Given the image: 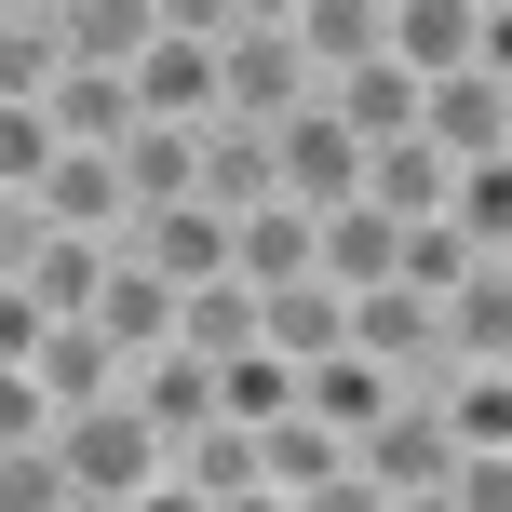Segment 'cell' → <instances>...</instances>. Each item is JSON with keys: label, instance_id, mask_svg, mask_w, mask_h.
Returning a JSON list of instances; mask_svg holds the SVG:
<instances>
[{"label": "cell", "instance_id": "obj_1", "mask_svg": "<svg viewBox=\"0 0 512 512\" xmlns=\"http://www.w3.org/2000/svg\"><path fill=\"white\" fill-rule=\"evenodd\" d=\"M54 445H68V486H81V512H149V499H176V432H162L135 391L81 405Z\"/></svg>", "mask_w": 512, "mask_h": 512}, {"label": "cell", "instance_id": "obj_2", "mask_svg": "<svg viewBox=\"0 0 512 512\" xmlns=\"http://www.w3.org/2000/svg\"><path fill=\"white\" fill-rule=\"evenodd\" d=\"M445 472H459V418H445V391H405V405L364 432L351 512H445Z\"/></svg>", "mask_w": 512, "mask_h": 512}, {"label": "cell", "instance_id": "obj_3", "mask_svg": "<svg viewBox=\"0 0 512 512\" xmlns=\"http://www.w3.org/2000/svg\"><path fill=\"white\" fill-rule=\"evenodd\" d=\"M256 459H270V512H351V486H364V432H337L324 405L256 418Z\"/></svg>", "mask_w": 512, "mask_h": 512}, {"label": "cell", "instance_id": "obj_4", "mask_svg": "<svg viewBox=\"0 0 512 512\" xmlns=\"http://www.w3.org/2000/svg\"><path fill=\"white\" fill-rule=\"evenodd\" d=\"M216 68H230V108H243V122H297V108L324 95V68H310L297 27H230Z\"/></svg>", "mask_w": 512, "mask_h": 512}, {"label": "cell", "instance_id": "obj_5", "mask_svg": "<svg viewBox=\"0 0 512 512\" xmlns=\"http://www.w3.org/2000/svg\"><path fill=\"white\" fill-rule=\"evenodd\" d=\"M176 499L189 512H270V459H256V418H203L176 445Z\"/></svg>", "mask_w": 512, "mask_h": 512}, {"label": "cell", "instance_id": "obj_6", "mask_svg": "<svg viewBox=\"0 0 512 512\" xmlns=\"http://www.w3.org/2000/svg\"><path fill=\"white\" fill-rule=\"evenodd\" d=\"M364 162H378V149H364V122H351L337 95H310L297 122H283V189H297V203H351Z\"/></svg>", "mask_w": 512, "mask_h": 512}, {"label": "cell", "instance_id": "obj_7", "mask_svg": "<svg viewBox=\"0 0 512 512\" xmlns=\"http://www.w3.org/2000/svg\"><path fill=\"white\" fill-rule=\"evenodd\" d=\"M135 405H149L162 418V432H203V418H230V364H216V351H189V337H162V351L149 364H135Z\"/></svg>", "mask_w": 512, "mask_h": 512}, {"label": "cell", "instance_id": "obj_8", "mask_svg": "<svg viewBox=\"0 0 512 512\" xmlns=\"http://www.w3.org/2000/svg\"><path fill=\"white\" fill-rule=\"evenodd\" d=\"M364 189H378L391 216H445V203H459V149H445L432 122H418V135H378V162H364Z\"/></svg>", "mask_w": 512, "mask_h": 512}, {"label": "cell", "instance_id": "obj_9", "mask_svg": "<svg viewBox=\"0 0 512 512\" xmlns=\"http://www.w3.org/2000/svg\"><path fill=\"white\" fill-rule=\"evenodd\" d=\"M41 203L68 216V230H108V243H122V230H135V162H122V149H68V162L41 176Z\"/></svg>", "mask_w": 512, "mask_h": 512}, {"label": "cell", "instance_id": "obj_10", "mask_svg": "<svg viewBox=\"0 0 512 512\" xmlns=\"http://www.w3.org/2000/svg\"><path fill=\"white\" fill-rule=\"evenodd\" d=\"M324 270L351 283V297H364V283H391V270H405V216H391L378 189H351V203H324Z\"/></svg>", "mask_w": 512, "mask_h": 512}, {"label": "cell", "instance_id": "obj_11", "mask_svg": "<svg viewBox=\"0 0 512 512\" xmlns=\"http://www.w3.org/2000/svg\"><path fill=\"white\" fill-rule=\"evenodd\" d=\"M432 135H445V149H459V162H486V149H512V81L486 68V54L432 81Z\"/></svg>", "mask_w": 512, "mask_h": 512}, {"label": "cell", "instance_id": "obj_12", "mask_svg": "<svg viewBox=\"0 0 512 512\" xmlns=\"http://www.w3.org/2000/svg\"><path fill=\"white\" fill-rule=\"evenodd\" d=\"M68 0H0V95H54L68 81Z\"/></svg>", "mask_w": 512, "mask_h": 512}, {"label": "cell", "instance_id": "obj_13", "mask_svg": "<svg viewBox=\"0 0 512 512\" xmlns=\"http://www.w3.org/2000/svg\"><path fill=\"white\" fill-rule=\"evenodd\" d=\"M297 405H324L337 432H378V418L405 405V364H378V351L351 337V351H324V364H310V391H297Z\"/></svg>", "mask_w": 512, "mask_h": 512}, {"label": "cell", "instance_id": "obj_14", "mask_svg": "<svg viewBox=\"0 0 512 512\" xmlns=\"http://www.w3.org/2000/svg\"><path fill=\"white\" fill-rule=\"evenodd\" d=\"M270 351H297V364L351 351V283H337V270H297V283H270Z\"/></svg>", "mask_w": 512, "mask_h": 512}, {"label": "cell", "instance_id": "obj_15", "mask_svg": "<svg viewBox=\"0 0 512 512\" xmlns=\"http://www.w3.org/2000/svg\"><path fill=\"white\" fill-rule=\"evenodd\" d=\"M243 270H256V283H297V270H324V203H297V189L243 203Z\"/></svg>", "mask_w": 512, "mask_h": 512}, {"label": "cell", "instance_id": "obj_16", "mask_svg": "<svg viewBox=\"0 0 512 512\" xmlns=\"http://www.w3.org/2000/svg\"><path fill=\"white\" fill-rule=\"evenodd\" d=\"M472 41H486V0H391V54H418V68H472Z\"/></svg>", "mask_w": 512, "mask_h": 512}, {"label": "cell", "instance_id": "obj_17", "mask_svg": "<svg viewBox=\"0 0 512 512\" xmlns=\"http://www.w3.org/2000/svg\"><path fill=\"white\" fill-rule=\"evenodd\" d=\"M445 337H459V364H512V256H486L445 297Z\"/></svg>", "mask_w": 512, "mask_h": 512}, {"label": "cell", "instance_id": "obj_18", "mask_svg": "<svg viewBox=\"0 0 512 512\" xmlns=\"http://www.w3.org/2000/svg\"><path fill=\"white\" fill-rule=\"evenodd\" d=\"M297 41H310V68H364V54H378L391 41V0H310V14H297Z\"/></svg>", "mask_w": 512, "mask_h": 512}, {"label": "cell", "instance_id": "obj_19", "mask_svg": "<svg viewBox=\"0 0 512 512\" xmlns=\"http://www.w3.org/2000/svg\"><path fill=\"white\" fill-rule=\"evenodd\" d=\"M68 41L95 54V68H135V54L162 41V0H68Z\"/></svg>", "mask_w": 512, "mask_h": 512}, {"label": "cell", "instance_id": "obj_20", "mask_svg": "<svg viewBox=\"0 0 512 512\" xmlns=\"http://www.w3.org/2000/svg\"><path fill=\"white\" fill-rule=\"evenodd\" d=\"M459 216H472V243H486V256H512V149L459 162Z\"/></svg>", "mask_w": 512, "mask_h": 512}, {"label": "cell", "instance_id": "obj_21", "mask_svg": "<svg viewBox=\"0 0 512 512\" xmlns=\"http://www.w3.org/2000/svg\"><path fill=\"white\" fill-rule=\"evenodd\" d=\"M445 512H512V445H459V472H445Z\"/></svg>", "mask_w": 512, "mask_h": 512}, {"label": "cell", "instance_id": "obj_22", "mask_svg": "<svg viewBox=\"0 0 512 512\" xmlns=\"http://www.w3.org/2000/svg\"><path fill=\"white\" fill-rule=\"evenodd\" d=\"M162 27H189V41H230V27H243V0H162Z\"/></svg>", "mask_w": 512, "mask_h": 512}, {"label": "cell", "instance_id": "obj_23", "mask_svg": "<svg viewBox=\"0 0 512 512\" xmlns=\"http://www.w3.org/2000/svg\"><path fill=\"white\" fill-rule=\"evenodd\" d=\"M472 54H486V68L512 81V0H499V14H486V41H472Z\"/></svg>", "mask_w": 512, "mask_h": 512}, {"label": "cell", "instance_id": "obj_24", "mask_svg": "<svg viewBox=\"0 0 512 512\" xmlns=\"http://www.w3.org/2000/svg\"><path fill=\"white\" fill-rule=\"evenodd\" d=\"M310 14V0H243V27H297Z\"/></svg>", "mask_w": 512, "mask_h": 512}, {"label": "cell", "instance_id": "obj_25", "mask_svg": "<svg viewBox=\"0 0 512 512\" xmlns=\"http://www.w3.org/2000/svg\"><path fill=\"white\" fill-rule=\"evenodd\" d=\"M486 14H499V0H486Z\"/></svg>", "mask_w": 512, "mask_h": 512}]
</instances>
